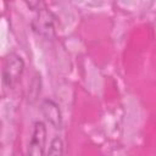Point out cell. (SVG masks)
<instances>
[{
	"label": "cell",
	"mask_w": 156,
	"mask_h": 156,
	"mask_svg": "<svg viewBox=\"0 0 156 156\" xmlns=\"http://www.w3.org/2000/svg\"><path fill=\"white\" fill-rule=\"evenodd\" d=\"M24 60L22 56H20L16 52H10L2 63V69H1V77H2V84L9 88L13 89L18 82L22 78V74L24 72Z\"/></svg>",
	"instance_id": "1"
},
{
	"label": "cell",
	"mask_w": 156,
	"mask_h": 156,
	"mask_svg": "<svg viewBox=\"0 0 156 156\" xmlns=\"http://www.w3.org/2000/svg\"><path fill=\"white\" fill-rule=\"evenodd\" d=\"M56 16L46 7H41L37 11L30 22L32 29L45 39H52L56 35Z\"/></svg>",
	"instance_id": "2"
},
{
	"label": "cell",
	"mask_w": 156,
	"mask_h": 156,
	"mask_svg": "<svg viewBox=\"0 0 156 156\" xmlns=\"http://www.w3.org/2000/svg\"><path fill=\"white\" fill-rule=\"evenodd\" d=\"M46 126L43 121H35L32 127L30 138L28 141V156H46Z\"/></svg>",
	"instance_id": "3"
},
{
	"label": "cell",
	"mask_w": 156,
	"mask_h": 156,
	"mask_svg": "<svg viewBox=\"0 0 156 156\" xmlns=\"http://www.w3.org/2000/svg\"><path fill=\"white\" fill-rule=\"evenodd\" d=\"M40 111L45 118V121L56 129L62 127V113L60 106L52 99H43L40 102Z\"/></svg>",
	"instance_id": "4"
},
{
	"label": "cell",
	"mask_w": 156,
	"mask_h": 156,
	"mask_svg": "<svg viewBox=\"0 0 156 156\" xmlns=\"http://www.w3.org/2000/svg\"><path fill=\"white\" fill-rule=\"evenodd\" d=\"M41 93V78L40 76H35L30 84H29V89H28V101L29 102H35L38 100V98L40 96Z\"/></svg>",
	"instance_id": "5"
},
{
	"label": "cell",
	"mask_w": 156,
	"mask_h": 156,
	"mask_svg": "<svg viewBox=\"0 0 156 156\" xmlns=\"http://www.w3.org/2000/svg\"><path fill=\"white\" fill-rule=\"evenodd\" d=\"M63 155H65V144H63V140L60 136L52 138L46 156H63Z\"/></svg>",
	"instance_id": "6"
}]
</instances>
